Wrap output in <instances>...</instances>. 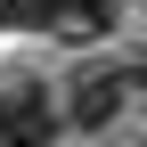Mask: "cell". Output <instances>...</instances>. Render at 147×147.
<instances>
[{
  "instance_id": "1",
  "label": "cell",
  "mask_w": 147,
  "mask_h": 147,
  "mask_svg": "<svg viewBox=\"0 0 147 147\" xmlns=\"http://www.w3.org/2000/svg\"><path fill=\"white\" fill-rule=\"evenodd\" d=\"M57 115H65V131H90V139L123 131V115H131V82H123V65H82V74L65 82Z\"/></svg>"
}]
</instances>
